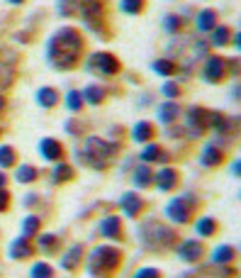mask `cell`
Segmentation results:
<instances>
[{
	"mask_svg": "<svg viewBox=\"0 0 241 278\" xmlns=\"http://www.w3.org/2000/svg\"><path fill=\"white\" fill-rule=\"evenodd\" d=\"M136 278H158V271L146 268V271H139V276H136Z\"/></svg>",
	"mask_w": 241,
	"mask_h": 278,
	"instance_id": "26",
	"label": "cell"
},
{
	"mask_svg": "<svg viewBox=\"0 0 241 278\" xmlns=\"http://www.w3.org/2000/svg\"><path fill=\"white\" fill-rule=\"evenodd\" d=\"M168 215L176 220V222H186V210H183V203L180 200H173V203L168 205Z\"/></svg>",
	"mask_w": 241,
	"mask_h": 278,
	"instance_id": "4",
	"label": "cell"
},
{
	"mask_svg": "<svg viewBox=\"0 0 241 278\" xmlns=\"http://www.w3.org/2000/svg\"><path fill=\"white\" fill-rule=\"evenodd\" d=\"M42 151H44L49 159H58V156H61V149H58V144H56V142H52V139H46V142L42 144Z\"/></svg>",
	"mask_w": 241,
	"mask_h": 278,
	"instance_id": "5",
	"label": "cell"
},
{
	"mask_svg": "<svg viewBox=\"0 0 241 278\" xmlns=\"http://www.w3.org/2000/svg\"><path fill=\"white\" fill-rule=\"evenodd\" d=\"M144 8V0H122V10L124 13H139Z\"/></svg>",
	"mask_w": 241,
	"mask_h": 278,
	"instance_id": "7",
	"label": "cell"
},
{
	"mask_svg": "<svg viewBox=\"0 0 241 278\" xmlns=\"http://www.w3.org/2000/svg\"><path fill=\"white\" fill-rule=\"evenodd\" d=\"M214 20H217V13L214 10H202L198 15V27L200 30H212L214 27Z\"/></svg>",
	"mask_w": 241,
	"mask_h": 278,
	"instance_id": "3",
	"label": "cell"
},
{
	"mask_svg": "<svg viewBox=\"0 0 241 278\" xmlns=\"http://www.w3.org/2000/svg\"><path fill=\"white\" fill-rule=\"evenodd\" d=\"M68 105H71V110H78V108H80V100H78V93H71V95H68Z\"/></svg>",
	"mask_w": 241,
	"mask_h": 278,
	"instance_id": "23",
	"label": "cell"
},
{
	"mask_svg": "<svg viewBox=\"0 0 241 278\" xmlns=\"http://www.w3.org/2000/svg\"><path fill=\"white\" fill-rule=\"evenodd\" d=\"M158 178H161V181H158V185H161V188H170V185L176 183V173H173V171H166V173H161Z\"/></svg>",
	"mask_w": 241,
	"mask_h": 278,
	"instance_id": "11",
	"label": "cell"
},
{
	"mask_svg": "<svg viewBox=\"0 0 241 278\" xmlns=\"http://www.w3.org/2000/svg\"><path fill=\"white\" fill-rule=\"evenodd\" d=\"M226 37H229V30H226V27L217 30V32H214V44H226Z\"/></svg>",
	"mask_w": 241,
	"mask_h": 278,
	"instance_id": "17",
	"label": "cell"
},
{
	"mask_svg": "<svg viewBox=\"0 0 241 278\" xmlns=\"http://www.w3.org/2000/svg\"><path fill=\"white\" fill-rule=\"evenodd\" d=\"M142 156H144L146 161H156V156H161V151H158V149H156V147H148L146 151L142 154Z\"/></svg>",
	"mask_w": 241,
	"mask_h": 278,
	"instance_id": "20",
	"label": "cell"
},
{
	"mask_svg": "<svg viewBox=\"0 0 241 278\" xmlns=\"http://www.w3.org/2000/svg\"><path fill=\"white\" fill-rule=\"evenodd\" d=\"M178 27H180L178 18H166V30H170V32H173V30H178Z\"/></svg>",
	"mask_w": 241,
	"mask_h": 278,
	"instance_id": "25",
	"label": "cell"
},
{
	"mask_svg": "<svg viewBox=\"0 0 241 278\" xmlns=\"http://www.w3.org/2000/svg\"><path fill=\"white\" fill-rule=\"evenodd\" d=\"M198 229H200V232H204V234H210V232L214 229V224L210 222V220H204V222H200V224H198Z\"/></svg>",
	"mask_w": 241,
	"mask_h": 278,
	"instance_id": "24",
	"label": "cell"
},
{
	"mask_svg": "<svg viewBox=\"0 0 241 278\" xmlns=\"http://www.w3.org/2000/svg\"><path fill=\"white\" fill-rule=\"evenodd\" d=\"M204 156H207V164H217V159H220V154H217V151H214L212 147H207Z\"/></svg>",
	"mask_w": 241,
	"mask_h": 278,
	"instance_id": "21",
	"label": "cell"
},
{
	"mask_svg": "<svg viewBox=\"0 0 241 278\" xmlns=\"http://www.w3.org/2000/svg\"><path fill=\"white\" fill-rule=\"evenodd\" d=\"M0 110H2V100H0Z\"/></svg>",
	"mask_w": 241,
	"mask_h": 278,
	"instance_id": "31",
	"label": "cell"
},
{
	"mask_svg": "<svg viewBox=\"0 0 241 278\" xmlns=\"http://www.w3.org/2000/svg\"><path fill=\"white\" fill-rule=\"evenodd\" d=\"M217 74H222V66H220V59H210V66H207V78L212 81Z\"/></svg>",
	"mask_w": 241,
	"mask_h": 278,
	"instance_id": "10",
	"label": "cell"
},
{
	"mask_svg": "<svg viewBox=\"0 0 241 278\" xmlns=\"http://www.w3.org/2000/svg\"><path fill=\"white\" fill-rule=\"evenodd\" d=\"M39 103H42V105H54V103H56V93L54 91H42V93H39Z\"/></svg>",
	"mask_w": 241,
	"mask_h": 278,
	"instance_id": "12",
	"label": "cell"
},
{
	"mask_svg": "<svg viewBox=\"0 0 241 278\" xmlns=\"http://www.w3.org/2000/svg\"><path fill=\"white\" fill-rule=\"evenodd\" d=\"M124 203H127V210H130V215H134V212H136V207H139V200H136V195H127V198H124Z\"/></svg>",
	"mask_w": 241,
	"mask_h": 278,
	"instance_id": "16",
	"label": "cell"
},
{
	"mask_svg": "<svg viewBox=\"0 0 241 278\" xmlns=\"http://www.w3.org/2000/svg\"><path fill=\"white\" fill-rule=\"evenodd\" d=\"M176 112H178L176 105H166V108H161V117H173Z\"/></svg>",
	"mask_w": 241,
	"mask_h": 278,
	"instance_id": "22",
	"label": "cell"
},
{
	"mask_svg": "<svg viewBox=\"0 0 241 278\" xmlns=\"http://www.w3.org/2000/svg\"><path fill=\"white\" fill-rule=\"evenodd\" d=\"M156 69H158V71H164V74H170V71H173V66H170V64H156Z\"/></svg>",
	"mask_w": 241,
	"mask_h": 278,
	"instance_id": "28",
	"label": "cell"
},
{
	"mask_svg": "<svg viewBox=\"0 0 241 278\" xmlns=\"http://www.w3.org/2000/svg\"><path fill=\"white\" fill-rule=\"evenodd\" d=\"M18 178H20V181H34V168L22 166V168H20V173H18Z\"/></svg>",
	"mask_w": 241,
	"mask_h": 278,
	"instance_id": "15",
	"label": "cell"
},
{
	"mask_svg": "<svg viewBox=\"0 0 241 278\" xmlns=\"http://www.w3.org/2000/svg\"><path fill=\"white\" fill-rule=\"evenodd\" d=\"M34 229H37V220H34V217H32V220H30V222H24V232H27V234H32V232H34Z\"/></svg>",
	"mask_w": 241,
	"mask_h": 278,
	"instance_id": "27",
	"label": "cell"
},
{
	"mask_svg": "<svg viewBox=\"0 0 241 278\" xmlns=\"http://www.w3.org/2000/svg\"><path fill=\"white\" fill-rule=\"evenodd\" d=\"M12 161H15L12 149H0V164H2V166H10Z\"/></svg>",
	"mask_w": 241,
	"mask_h": 278,
	"instance_id": "13",
	"label": "cell"
},
{
	"mask_svg": "<svg viewBox=\"0 0 241 278\" xmlns=\"http://www.w3.org/2000/svg\"><path fill=\"white\" fill-rule=\"evenodd\" d=\"M102 232H105V234H112V237L117 239V217H110L108 222L102 224Z\"/></svg>",
	"mask_w": 241,
	"mask_h": 278,
	"instance_id": "14",
	"label": "cell"
},
{
	"mask_svg": "<svg viewBox=\"0 0 241 278\" xmlns=\"http://www.w3.org/2000/svg\"><path fill=\"white\" fill-rule=\"evenodd\" d=\"M32 278H52V268L46 263H37L32 268Z\"/></svg>",
	"mask_w": 241,
	"mask_h": 278,
	"instance_id": "8",
	"label": "cell"
},
{
	"mask_svg": "<svg viewBox=\"0 0 241 278\" xmlns=\"http://www.w3.org/2000/svg\"><path fill=\"white\" fill-rule=\"evenodd\" d=\"M2 181H5V178H2V176H0V185H2Z\"/></svg>",
	"mask_w": 241,
	"mask_h": 278,
	"instance_id": "30",
	"label": "cell"
},
{
	"mask_svg": "<svg viewBox=\"0 0 241 278\" xmlns=\"http://www.w3.org/2000/svg\"><path fill=\"white\" fill-rule=\"evenodd\" d=\"M134 137H136L139 142H142V137H151V127H148V125H139V127L134 130Z\"/></svg>",
	"mask_w": 241,
	"mask_h": 278,
	"instance_id": "18",
	"label": "cell"
},
{
	"mask_svg": "<svg viewBox=\"0 0 241 278\" xmlns=\"http://www.w3.org/2000/svg\"><path fill=\"white\" fill-rule=\"evenodd\" d=\"M232 259H234V249H229V246L214 251V261H217V263H220V261H232Z\"/></svg>",
	"mask_w": 241,
	"mask_h": 278,
	"instance_id": "9",
	"label": "cell"
},
{
	"mask_svg": "<svg viewBox=\"0 0 241 278\" xmlns=\"http://www.w3.org/2000/svg\"><path fill=\"white\" fill-rule=\"evenodd\" d=\"M12 256L15 259H24V256H30V246H27V241H15L12 244Z\"/></svg>",
	"mask_w": 241,
	"mask_h": 278,
	"instance_id": "6",
	"label": "cell"
},
{
	"mask_svg": "<svg viewBox=\"0 0 241 278\" xmlns=\"http://www.w3.org/2000/svg\"><path fill=\"white\" fill-rule=\"evenodd\" d=\"M200 244L198 241H186L183 246H180V254H183V259H188V261H195L198 256H200Z\"/></svg>",
	"mask_w": 241,
	"mask_h": 278,
	"instance_id": "2",
	"label": "cell"
},
{
	"mask_svg": "<svg viewBox=\"0 0 241 278\" xmlns=\"http://www.w3.org/2000/svg\"><path fill=\"white\" fill-rule=\"evenodd\" d=\"M10 3H15V5H18V3H22V0H10Z\"/></svg>",
	"mask_w": 241,
	"mask_h": 278,
	"instance_id": "29",
	"label": "cell"
},
{
	"mask_svg": "<svg viewBox=\"0 0 241 278\" xmlns=\"http://www.w3.org/2000/svg\"><path fill=\"white\" fill-rule=\"evenodd\" d=\"M86 98H88L90 103H100V98H102V91H98V88H88V91H86Z\"/></svg>",
	"mask_w": 241,
	"mask_h": 278,
	"instance_id": "19",
	"label": "cell"
},
{
	"mask_svg": "<svg viewBox=\"0 0 241 278\" xmlns=\"http://www.w3.org/2000/svg\"><path fill=\"white\" fill-rule=\"evenodd\" d=\"M83 15H86V20L90 25L100 22V18H102V3L100 0H83Z\"/></svg>",
	"mask_w": 241,
	"mask_h": 278,
	"instance_id": "1",
	"label": "cell"
}]
</instances>
